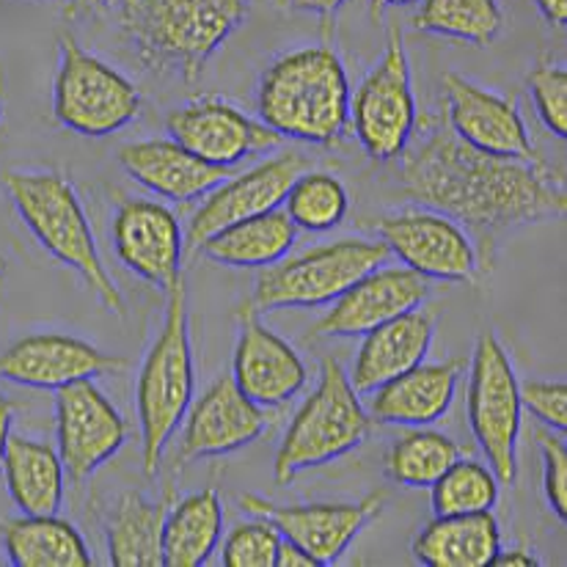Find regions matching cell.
Listing matches in <instances>:
<instances>
[{
    "instance_id": "obj_41",
    "label": "cell",
    "mask_w": 567,
    "mask_h": 567,
    "mask_svg": "<svg viewBox=\"0 0 567 567\" xmlns=\"http://www.w3.org/2000/svg\"><path fill=\"white\" fill-rule=\"evenodd\" d=\"M289 9L306 11V14L317 17H333L339 9H342L344 0H287Z\"/></svg>"
},
{
    "instance_id": "obj_7",
    "label": "cell",
    "mask_w": 567,
    "mask_h": 567,
    "mask_svg": "<svg viewBox=\"0 0 567 567\" xmlns=\"http://www.w3.org/2000/svg\"><path fill=\"white\" fill-rule=\"evenodd\" d=\"M389 257L391 251L383 240L364 237H342L298 257H284L281 262L262 268L251 306L257 311L331 306L344 289L385 265Z\"/></svg>"
},
{
    "instance_id": "obj_19",
    "label": "cell",
    "mask_w": 567,
    "mask_h": 567,
    "mask_svg": "<svg viewBox=\"0 0 567 567\" xmlns=\"http://www.w3.org/2000/svg\"><path fill=\"white\" fill-rule=\"evenodd\" d=\"M430 298V284L419 274L402 268H380L361 276L331 303L328 315L315 322L311 337H364L383 322L419 309Z\"/></svg>"
},
{
    "instance_id": "obj_39",
    "label": "cell",
    "mask_w": 567,
    "mask_h": 567,
    "mask_svg": "<svg viewBox=\"0 0 567 567\" xmlns=\"http://www.w3.org/2000/svg\"><path fill=\"white\" fill-rule=\"evenodd\" d=\"M274 567H317V565H315V559L303 551V548H298L295 543H289L287 537H281L279 548H276Z\"/></svg>"
},
{
    "instance_id": "obj_27",
    "label": "cell",
    "mask_w": 567,
    "mask_h": 567,
    "mask_svg": "<svg viewBox=\"0 0 567 567\" xmlns=\"http://www.w3.org/2000/svg\"><path fill=\"white\" fill-rule=\"evenodd\" d=\"M0 540L14 567H92V551L75 524L55 515H20L0 524Z\"/></svg>"
},
{
    "instance_id": "obj_47",
    "label": "cell",
    "mask_w": 567,
    "mask_h": 567,
    "mask_svg": "<svg viewBox=\"0 0 567 567\" xmlns=\"http://www.w3.org/2000/svg\"><path fill=\"white\" fill-rule=\"evenodd\" d=\"M0 124H3V105H0Z\"/></svg>"
},
{
    "instance_id": "obj_28",
    "label": "cell",
    "mask_w": 567,
    "mask_h": 567,
    "mask_svg": "<svg viewBox=\"0 0 567 567\" xmlns=\"http://www.w3.org/2000/svg\"><path fill=\"white\" fill-rule=\"evenodd\" d=\"M295 237H298L295 224L281 207H276L270 213L224 226L220 231L209 235L198 246V251L226 268H270L289 257Z\"/></svg>"
},
{
    "instance_id": "obj_43",
    "label": "cell",
    "mask_w": 567,
    "mask_h": 567,
    "mask_svg": "<svg viewBox=\"0 0 567 567\" xmlns=\"http://www.w3.org/2000/svg\"><path fill=\"white\" fill-rule=\"evenodd\" d=\"M14 402L9 396L0 394V463H3V452H6V441L11 435V422H14Z\"/></svg>"
},
{
    "instance_id": "obj_40",
    "label": "cell",
    "mask_w": 567,
    "mask_h": 567,
    "mask_svg": "<svg viewBox=\"0 0 567 567\" xmlns=\"http://www.w3.org/2000/svg\"><path fill=\"white\" fill-rule=\"evenodd\" d=\"M493 565L502 567H540V559L529 551V548L518 546V548H498V554L493 557Z\"/></svg>"
},
{
    "instance_id": "obj_5",
    "label": "cell",
    "mask_w": 567,
    "mask_h": 567,
    "mask_svg": "<svg viewBox=\"0 0 567 567\" xmlns=\"http://www.w3.org/2000/svg\"><path fill=\"white\" fill-rule=\"evenodd\" d=\"M166 320L152 342L138 372V424H141V461L150 476L157 474L161 457L172 435L183 424L193 402L196 372H193L188 289L179 279L168 289Z\"/></svg>"
},
{
    "instance_id": "obj_42",
    "label": "cell",
    "mask_w": 567,
    "mask_h": 567,
    "mask_svg": "<svg viewBox=\"0 0 567 567\" xmlns=\"http://www.w3.org/2000/svg\"><path fill=\"white\" fill-rule=\"evenodd\" d=\"M535 6L551 25H567V0H535Z\"/></svg>"
},
{
    "instance_id": "obj_36",
    "label": "cell",
    "mask_w": 567,
    "mask_h": 567,
    "mask_svg": "<svg viewBox=\"0 0 567 567\" xmlns=\"http://www.w3.org/2000/svg\"><path fill=\"white\" fill-rule=\"evenodd\" d=\"M529 92L535 100L537 116L557 138L567 135V70L563 64L540 61L529 72Z\"/></svg>"
},
{
    "instance_id": "obj_3",
    "label": "cell",
    "mask_w": 567,
    "mask_h": 567,
    "mask_svg": "<svg viewBox=\"0 0 567 567\" xmlns=\"http://www.w3.org/2000/svg\"><path fill=\"white\" fill-rule=\"evenodd\" d=\"M350 81L331 48H300L262 72L259 122L281 138L331 146L350 130Z\"/></svg>"
},
{
    "instance_id": "obj_37",
    "label": "cell",
    "mask_w": 567,
    "mask_h": 567,
    "mask_svg": "<svg viewBox=\"0 0 567 567\" xmlns=\"http://www.w3.org/2000/svg\"><path fill=\"white\" fill-rule=\"evenodd\" d=\"M543 455V487H546L548 507L559 520H567V441L557 430H540Z\"/></svg>"
},
{
    "instance_id": "obj_31",
    "label": "cell",
    "mask_w": 567,
    "mask_h": 567,
    "mask_svg": "<svg viewBox=\"0 0 567 567\" xmlns=\"http://www.w3.org/2000/svg\"><path fill=\"white\" fill-rule=\"evenodd\" d=\"M461 457H466V450L457 441H452L450 435L413 427L411 433L396 439L394 446L389 450L385 474L396 485L424 491V487H433L439 476Z\"/></svg>"
},
{
    "instance_id": "obj_38",
    "label": "cell",
    "mask_w": 567,
    "mask_h": 567,
    "mask_svg": "<svg viewBox=\"0 0 567 567\" xmlns=\"http://www.w3.org/2000/svg\"><path fill=\"white\" fill-rule=\"evenodd\" d=\"M520 405L548 430H567V385L563 380H526L518 385Z\"/></svg>"
},
{
    "instance_id": "obj_26",
    "label": "cell",
    "mask_w": 567,
    "mask_h": 567,
    "mask_svg": "<svg viewBox=\"0 0 567 567\" xmlns=\"http://www.w3.org/2000/svg\"><path fill=\"white\" fill-rule=\"evenodd\" d=\"M502 548L493 509L474 515H435L416 535L411 551L427 567H487Z\"/></svg>"
},
{
    "instance_id": "obj_30",
    "label": "cell",
    "mask_w": 567,
    "mask_h": 567,
    "mask_svg": "<svg viewBox=\"0 0 567 567\" xmlns=\"http://www.w3.org/2000/svg\"><path fill=\"white\" fill-rule=\"evenodd\" d=\"M224 535V504L215 487L190 493L174 504L163 524V565L202 567Z\"/></svg>"
},
{
    "instance_id": "obj_4",
    "label": "cell",
    "mask_w": 567,
    "mask_h": 567,
    "mask_svg": "<svg viewBox=\"0 0 567 567\" xmlns=\"http://www.w3.org/2000/svg\"><path fill=\"white\" fill-rule=\"evenodd\" d=\"M6 196L31 231L33 240L55 259L81 276L102 309L124 317V298L102 265L92 220L75 185L61 172H9L0 174Z\"/></svg>"
},
{
    "instance_id": "obj_25",
    "label": "cell",
    "mask_w": 567,
    "mask_h": 567,
    "mask_svg": "<svg viewBox=\"0 0 567 567\" xmlns=\"http://www.w3.org/2000/svg\"><path fill=\"white\" fill-rule=\"evenodd\" d=\"M0 472L11 502L22 515H55L64 504V463L59 450L44 441L9 435Z\"/></svg>"
},
{
    "instance_id": "obj_12",
    "label": "cell",
    "mask_w": 567,
    "mask_h": 567,
    "mask_svg": "<svg viewBox=\"0 0 567 567\" xmlns=\"http://www.w3.org/2000/svg\"><path fill=\"white\" fill-rule=\"evenodd\" d=\"M127 419L96 389L94 380H78L55 394V439L59 457L72 485L94 476L127 444Z\"/></svg>"
},
{
    "instance_id": "obj_2",
    "label": "cell",
    "mask_w": 567,
    "mask_h": 567,
    "mask_svg": "<svg viewBox=\"0 0 567 567\" xmlns=\"http://www.w3.org/2000/svg\"><path fill=\"white\" fill-rule=\"evenodd\" d=\"M135 55L161 75L196 83L246 22L251 0H116Z\"/></svg>"
},
{
    "instance_id": "obj_13",
    "label": "cell",
    "mask_w": 567,
    "mask_h": 567,
    "mask_svg": "<svg viewBox=\"0 0 567 567\" xmlns=\"http://www.w3.org/2000/svg\"><path fill=\"white\" fill-rule=\"evenodd\" d=\"M246 513L268 518L281 537L303 548L317 567L333 565L342 559L350 543L367 529L372 518L383 509L385 493H370L361 502L344 504H274L254 493L240 498Z\"/></svg>"
},
{
    "instance_id": "obj_11",
    "label": "cell",
    "mask_w": 567,
    "mask_h": 567,
    "mask_svg": "<svg viewBox=\"0 0 567 567\" xmlns=\"http://www.w3.org/2000/svg\"><path fill=\"white\" fill-rule=\"evenodd\" d=\"M375 231L391 254L422 279L472 281L480 270L474 237L435 209L383 215Z\"/></svg>"
},
{
    "instance_id": "obj_46",
    "label": "cell",
    "mask_w": 567,
    "mask_h": 567,
    "mask_svg": "<svg viewBox=\"0 0 567 567\" xmlns=\"http://www.w3.org/2000/svg\"><path fill=\"white\" fill-rule=\"evenodd\" d=\"M3 270H6V262H3V259H0V274H3Z\"/></svg>"
},
{
    "instance_id": "obj_17",
    "label": "cell",
    "mask_w": 567,
    "mask_h": 567,
    "mask_svg": "<svg viewBox=\"0 0 567 567\" xmlns=\"http://www.w3.org/2000/svg\"><path fill=\"white\" fill-rule=\"evenodd\" d=\"M127 370V359L102 353L70 333H31L0 353V378L28 389H64Z\"/></svg>"
},
{
    "instance_id": "obj_10",
    "label": "cell",
    "mask_w": 567,
    "mask_h": 567,
    "mask_svg": "<svg viewBox=\"0 0 567 567\" xmlns=\"http://www.w3.org/2000/svg\"><path fill=\"white\" fill-rule=\"evenodd\" d=\"M350 127L367 155L378 163H394L416 135L419 107L413 96L411 64L396 25L389 28L378 64L355 94H350Z\"/></svg>"
},
{
    "instance_id": "obj_44",
    "label": "cell",
    "mask_w": 567,
    "mask_h": 567,
    "mask_svg": "<svg viewBox=\"0 0 567 567\" xmlns=\"http://www.w3.org/2000/svg\"><path fill=\"white\" fill-rule=\"evenodd\" d=\"M116 0H70V9H66V14H81V11H100V9H107V6H113Z\"/></svg>"
},
{
    "instance_id": "obj_16",
    "label": "cell",
    "mask_w": 567,
    "mask_h": 567,
    "mask_svg": "<svg viewBox=\"0 0 567 567\" xmlns=\"http://www.w3.org/2000/svg\"><path fill=\"white\" fill-rule=\"evenodd\" d=\"M441 86H444L446 102L444 122L463 144L485 155L540 161L515 100L476 86L457 72H446L441 78Z\"/></svg>"
},
{
    "instance_id": "obj_24",
    "label": "cell",
    "mask_w": 567,
    "mask_h": 567,
    "mask_svg": "<svg viewBox=\"0 0 567 567\" xmlns=\"http://www.w3.org/2000/svg\"><path fill=\"white\" fill-rule=\"evenodd\" d=\"M118 166L155 196L168 202H193L207 196L215 185L229 177V168L204 163L190 155L174 138H150L124 144L118 150Z\"/></svg>"
},
{
    "instance_id": "obj_15",
    "label": "cell",
    "mask_w": 567,
    "mask_h": 567,
    "mask_svg": "<svg viewBox=\"0 0 567 567\" xmlns=\"http://www.w3.org/2000/svg\"><path fill=\"white\" fill-rule=\"evenodd\" d=\"M113 251L133 276L168 289L183 279L185 235L177 215L150 198L118 202L111 224Z\"/></svg>"
},
{
    "instance_id": "obj_29",
    "label": "cell",
    "mask_w": 567,
    "mask_h": 567,
    "mask_svg": "<svg viewBox=\"0 0 567 567\" xmlns=\"http://www.w3.org/2000/svg\"><path fill=\"white\" fill-rule=\"evenodd\" d=\"M168 502H152L138 491H124L107 509L105 543L113 567H161L163 524Z\"/></svg>"
},
{
    "instance_id": "obj_18",
    "label": "cell",
    "mask_w": 567,
    "mask_h": 567,
    "mask_svg": "<svg viewBox=\"0 0 567 567\" xmlns=\"http://www.w3.org/2000/svg\"><path fill=\"white\" fill-rule=\"evenodd\" d=\"M306 168H309V157L289 152V155L270 157V161L254 166L251 172L237 174V177L215 185L207 196H202V204L193 213L188 243L193 248H198L209 235L220 231L224 226L281 207L289 185Z\"/></svg>"
},
{
    "instance_id": "obj_48",
    "label": "cell",
    "mask_w": 567,
    "mask_h": 567,
    "mask_svg": "<svg viewBox=\"0 0 567 567\" xmlns=\"http://www.w3.org/2000/svg\"><path fill=\"white\" fill-rule=\"evenodd\" d=\"M66 3H70V0H66Z\"/></svg>"
},
{
    "instance_id": "obj_32",
    "label": "cell",
    "mask_w": 567,
    "mask_h": 567,
    "mask_svg": "<svg viewBox=\"0 0 567 567\" xmlns=\"http://www.w3.org/2000/svg\"><path fill=\"white\" fill-rule=\"evenodd\" d=\"M413 28L487 48L504 28L498 0H419Z\"/></svg>"
},
{
    "instance_id": "obj_23",
    "label": "cell",
    "mask_w": 567,
    "mask_h": 567,
    "mask_svg": "<svg viewBox=\"0 0 567 567\" xmlns=\"http://www.w3.org/2000/svg\"><path fill=\"white\" fill-rule=\"evenodd\" d=\"M463 361H422L413 370L402 372L389 383L378 385L370 400V419L396 427H430L450 413L455 402L457 383L463 375Z\"/></svg>"
},
{
    "instance_id": "obj_34",
    "label": "cell",
    "mask_w": 567,
    "mask_h": 567,
    "mask_svg": "<svg viewBox=\"0 0 567 567\" xmlns=\"http://www.w3.org/2000/svg\"><path fill=\"white\" fill-rule=\"evenodd\" d=\"M498 485L496 474L491 466L480 461H466L461 457L452 463L444 474L439 476L430 496H433V513L435 515H474L487 513L496 507L498 502Z\"/></svg>"
},
{
    "instance_id": "obj_20",
    "label": "cell",
    "mask_w": 567,
    "mask_h": 567,
    "mask_svg": "<svg viewBox=\"0 0 567 567\" xmlns=\"http://www.w3.org/2000/svg\"><path fill=\"white\" fill-rule=\"evenodd\" d=\"M268 430V413L237 389L235 378L215 380L185 413L179 461L220 457L254 444Z\"/></svg>"
},
{
    "instance_id": "obj_8",
    "label": "cell",
    "mask_w": 567,
    "mask_h": 567,
    "mask_svg": "<svg viewBox=\"0 0 567 567\" xmlns=\"http://www.w3.org/2000/svg\"><path fill=\"white\" fill-rule=\"evenodd\" d=\"M53 116L83 138H107L141 113V92L102 59L83 50L72 33L59 37Z\"/></svg>"
},
{
    "instance_id": "obj_14",
    "label": "cell",
    "mask_w": 567,
    "mask_h": 567,
    "mask_svg": "<svg viewBox=\"0 0 567 567\" xmlns=\"http://www.w3.org/2000/svg\"><path fill=\"white\" fill-rule=\"evenodd\" d=\"M166 130L190 155L220 168H231L254 155L279 150L284 141L265 122L246 116L240 107L215 96L179 105L166 118Z\"/></svg>"
},
{
    "instance_id": "obj_1",
    "label": "cell",
    "mask_w": 567,
    "mask_h": 567,
    "mask_svg": "<svg viewBox=\"0 0 567 567\" xmlns=\"http://www.w3.org/2000/svg\"><path fill=\"white\" fill-rule=\"evenodd\" d=\"M396 161L402 196L480 237V268H491L498 235L565 215L563 179L546 163L476 152L446 122L427 118Z\"/></svg>"
},
{
    "instance_id": "obj_22",
    "label": "cell",
    "mask_w": 567,
    "mask_h": 567,
    "mask_svg": "<svg viewBox=\"0 0 567 567\" xmlns=\"http://www.w3.org/2000/svg\"><path fill=\"white\" fill-rule=\"evenodd\" d=\"M435 320L439 315L433 309L419 306V309L383 322L375 331L364 333L353 370L348 372L355 394H372L378 385L427 361L435 337Z\"/></svg>"
},
{
    "instance_id": "obj_35",
    "label": "cell",
    "mask_w": 567,
    "mask_h": 567,
    "mask_svg": "<svg viewBox=\"0 0 567 567\" xmlns=\"http://www.w3.org/2000/svg\"><path fill=\"white\" fill-rule=\"evenodd\" d=\"M281 532L268 518L254 515V520L237 524L226 535L220 563L226 567H274Z\"/></svg>"
},
{
    "instance_id": "obj_33",
    "label": "cell",
    "mask_w": 567,
    "mask_h": 567,
    "mask_svg": "<svg viewBox=\"0 0 567 567\" xmlns=\"http://www.w3.org/2000/svg\"><path fill=\"white\" fill-rule=\"evenodd\" d=\"M284 213L295 229L331 231L348 215V190L342 179L331 172H311L306 168L284 196Z\"/></svg>"
},
{
    "instance_id": "obj_21",
    "label": "cell",
    "mask_w": 567,
    "mask_h": 567,
    "mask_svg": "<svg viewBox=\"0 0 567 567\" xmlns=\"http://www.w3.org/2000/svg\"><path fill=\"white\" fill-rule=\"evenodd\" d=\"M231 378L237 389L259 408H279L303 391L309 370L298 350L262 326L257 309L248 306L240 311V337L231 361Z\"/></svg>"
},
{
    "instance_id": "obj_6",
    "label": "cell",
    "mask_w": 567,
    "mask_h": 567,
    "mask_svg": "<svg viewBox=\"0 0 567 567\" xmlns=\"http://www.w3.org/2000/svg\"><path fill=\"white\" fill-rule=\"evenodd\" d=\"M370 427V413L361 405V394H355L344 367L337 359H322L320 383L298 408L276 452V482L287 485L306 468L326 466L359 450Z\"/></svg>"
},
{
    "instance_id": "obj_9",
    "label": "cell",
    "mask_w": 567,
    "mask_h": 567,
    "mask_svg": "<svg viewBox=\"0 0 567 567\" xmlns=\"http://www.w3.org/2000/svg\"><path fill=\"white\" fill-rule=\"evenodd\" d=\"M509 353L493 331L476 339L468 375V424L487 466L502 485L518 480V439L524 405Z\"/></svg>"
},
{
    "instance_id": "obj_45",
    "label": "cell",
    "mask_w": 567,
    "mask_h": 567,
    "mask_svg": "<svg viewBox=\"0 0 567 567\" xmlns=\"http://www.w3.org/2000/svg\"><path fill=\"white\" fill-rule=\"evenodd\" d=\"M413 3H419V0H372V17L378 20L385 9H402V6H413Z\"/></svg>"
}]
</instances>
